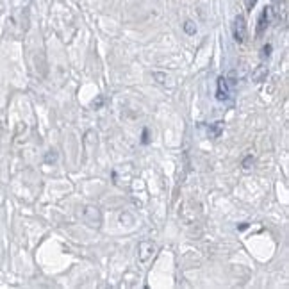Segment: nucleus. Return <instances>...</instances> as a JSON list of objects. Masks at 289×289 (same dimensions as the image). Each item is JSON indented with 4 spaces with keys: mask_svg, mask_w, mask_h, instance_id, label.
<instances>
[{
    "mask_svg": "<svg viewBox=\"0 0 289 289\" xmlns=\"http://www.w3.org/2000/svg\"><path fill=\"white\" fill-rule=\"evenodd\" d=\"M269 50H272V47H269V45H268V47H264V48H262V55H269Z\"/></svg>",
    "mask_w": 289,
    "mask_h": 289,
    "instance_id": "0eeeda50",
    "label": "nucleus"
},
{
    "mask_svg": "<svg viewBox=\"0 0 289 289\" xmlns=\"http://www.w3.org/2000/svg\"><path fill=\"white\" fill-rule=\"evenodd\" d=\"M232 32H234V40L238 41V43H243V41L246 40V20H245V16H241V14L236 16Z\"/></svg>",
    "mask_w": 289,
    "mask_h": 289,
    "instance_id": "f257e3e1",
    "label": "nucleus"
},
{
    "mask_svg": "<svg viewBox=\"0 0 289 289\" xmlns=\"http://www.w3.org/2000/svg\"><path fill=\"white\" fill-rule=\"evenodd\" d=\"M268 24H269V9L268 7H264L262 13H261V16H259V20H257V36H261L262 32L266 31Z\"/></svg>",
    "mask_w": 289,
    "mask_h": 289,
    "instance_id": "7ed1b4c3",
    "label": "nucleus"
},
{
    "mask_svg": "<svg viewBox=\"0 0 289 289\" xmlns=\"http://www.w3.org/2000/svg\"><path fill=\"white\" fill-rule=\"evenodd\" d=\"M184 31H186L187 34H195V32H197V27H195L193 22H186V24H184Z\"/></svg>",
    "mask_w": 289,
    "mask_h": 289,
    "instance_id": "423d86ee",
    "label": "nucleus"
},
{
    "mask_svg": "<svg viewBox=\"0 0 289 289\" xmlns=\"http://www.w3.org/2000/svg\"><path fill=\"white\" fill-rule=\"evenodd\" d=\"M140 259L141 261H148L150 257L153 255V252H156V246H153V243L150 241H143L140 245Z\"/></svg>",
    "mask_w": 289,
    "mask_h": 289,
    "instance_id": "20e7f679",
    "label": "nucleus"
},
{
    "mask_svg": "<svg viewBox=\"0 0 289 289\" xmlns=\"http://www.w3.org/2000/svg\"><path fill=\"white\" fill-rule=\"evenodd\" d=\"M255 2H257V0H248V7H250V9H252V7L255 6Z\"/></svg>",
    "mask_w": 289,
    "mask_h": 289,
    "instance_id": "6e6552de",
    "label": "nucleus"
},
{
    "mask_svg": "<svg viewBox=\"0 0 289 289\" xmlns=\"http://www.w3.org/2000/svg\"><path fill=\"white\" fill-rule=\"evenodd\" d=\"M216 99L225 102V100L230 99V88H228V82L225 77L218 79V84H216Z\"/></svg>",
    "mask_w": 289,
    "mask_h": 289,
    "instance_id": "f03ea898",
    "label": "nucleus"
},
{
    "mask_svg": "<svg viewBox=\"0 0 289 289\" xmlns=\"http://www.w3.org/2000/svg\"><path fill=\"white\" fill-rule=\"evenodd\" d=\"M266 77H268V70H266V66H259V68L252 73V79L255 82L266 81Z\"/></svg>",
    "mask_w": 289,
    "mask_h": 289,
    "instance_id": "39448f33",
    "label": "nucleus"
}]
</instances>
